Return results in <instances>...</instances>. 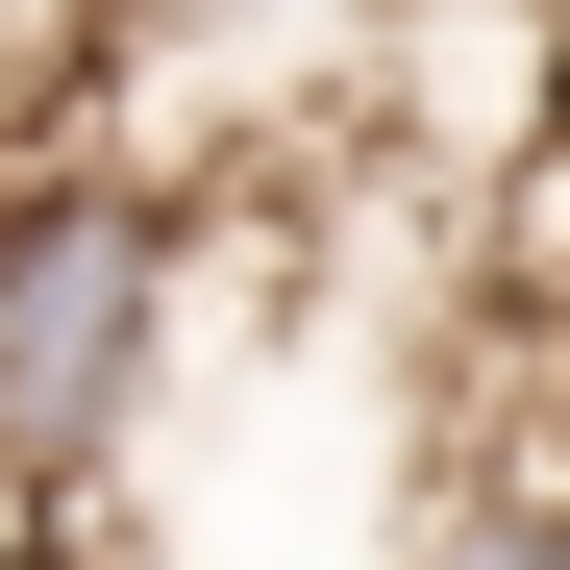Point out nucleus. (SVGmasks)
Returning a JSON list of instances; mask_svg holds the SVG:
<instances>
[{
  "label": "nucleus",
  "mask_w": 570,
  "mask_h": 570,
  "mask_svg": "<svg viewBox=\"0 0 570 570\" xmlns=\"http://www.w3.org/2000/svg\"><path fill=\"white\" fill-rule=\"evenodd\" d=\"M422 0H125V75L149 100H323L347 50H397Z\"/></svg>",
  "instance_id": "2"
},
{
  "label": "nucleus",
  "mask_w": 570,
  "mask_h": 570,
  "mask_svg": "<svg viewBox=\"0 0 570 570\" xmlns=\"http://www.w3.org/2000/svg\"><path fill=\"white\" fill-rule=\"evenodd\" d=\"M397 570H570V446H497V471H446Z\"/></svg>",
  "instance_id": "3"
},
{
  "label": "nucleus",
  "mask_w": 570,
  "mask_h": 570,
  "mask_svg": "<svg viewBox=\"0 0 570 570\" xmlns=\"http://www.w3.org/2000/svg\"><path fill=\"white\" fill-rule=\"evenodd\" d=\"M174 224L149 149H0V497H100L149 372H174Z\"/></svg>",
  "instance_id": "1"
}]
</instances>
